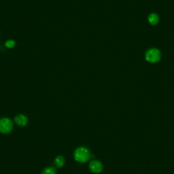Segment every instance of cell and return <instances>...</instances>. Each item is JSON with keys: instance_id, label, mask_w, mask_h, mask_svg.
I'll list each match as a JSON object with an SVG mask.
<instances>
[{"instance_id": "obj_9", "label": "cell", "mask_w": 174, "mask_h": 174, "mask_svg": "<svg viewBox=\"0 0 174 174\" xmlns=\"http://www.w3.org/2000/svg\"><path fill=\"white\" fill-rule=\"evenodd\" d=\"M15 41H13L12 40H10V41H7V42L6 43V46L8 48H12L15 46Z\"/></svg>"}, {"instance_id": "obj_1", "label": "cell", "mask_w": 174, "mask_h": 174, "mask_svg": "<svg viewBox=\"0 0 174 174\" xmlns=\"http://www.w3.org/2000/svg\"><path fill=\"white\" fill-rule=\"evenodd\" d=\"M91 154L89 150L86 147H79L75 150L74 159L77 162L85 163L89 161Z\"/></svg>"}, {"instance_id": "obj_7", "label": "cell", "mask_w": 174, "mask_h": 174, "mask_svg": "<svg viewBox=\"0 0 174 174\" xmlns=\"http://www.w3.org/2000/svg\"><path fill=\"white\" fill-rule=\"evenodd\" d=\"M54 164L57 167L61 168L65 165V159L62 156H57L54 159Z\"/></svg>"}, {"instance_id": "obj_8", "label": "cell", "mask_w": 174, "mask_h": 174, "mask_svg": "<svg viewBox=\"0 0 174 174\" xmlns=\"http://www.w3.org/2000/svg\"><path fill=\"white\" fill-rule=\"evenodd\" d=\"M56 169L53 167H48L45 168L43 170L41 174H56Z\"/></svg>"}, {"instance_id": "obj_2", "label": "cell", "mask_w": 174, "mask_h": 174, "mask_svg": "<svg viewBox=\"0 0 174 174\" xmlns=\"http://www.w3.org/2000/svg\"><path fill=\"white\" fill-rule=\"evenodd\" d=\"M161 53L157 48H150L146 53V59L148 62L152 63L158 62L161 59Z\"/></svg>"}, {"instance_id": "obj_5", "label": "cell", "mask_w": 174, "mask_h": 174, "mask_svg": "<svg viewBox=\"0 0 174 174\" xmlns=\"http://www.w3.org/2000/svg\"><path fill=\"white\" fill-rule=\"evenodd\" d=\"M15 121L16 123V124H18L20 127H25L27 123V118L25 116L23 115V114H19V115L16 116L15 118Z\"/></svg>"}, {"instance_id": "obj_4", "label": "cell", "mask_w": 174, "mask_h": 174, "mask_svg": "<svg viewBox=\"0 0 174 174\" xmlns=\"http://www.w3.org/2000/svg\"><path fill=\"white\" fill-rule=\"evenodd\" d=\"M89 169L93 173H99L103 171V167L102 163L97 160L90 161L89 163Z\"/></svg>"}, {"instance_id": "obj_3", "label": "cell", "mask_w": 174, "mask_h": 174, "mask_svg": "<svg viewBox=\"0 0 174 174\" xmlns=\"http://www.w3.org/2000/svg\"><path fill=\"white\" fill-rule=\"evenodd\" d=\"M13 124L11 120L8 118L0 119V132L2 133H8L12 130Z\"/></svg>"}, {"instance_id": "obj_6", "label": "cell", "mask_w": 174, "mask_h": 174, "mask_svg": "<svg viewBox=\"0 0 174 174\" xmlns=\"http://www.w3.org/2000/svg\"><path fill=\"white\" fill-rule=\"evenodd\" d=\"M148 21L152 25H155L159 22V16L155 13H152L148 16Z\"/></svg>"}]
</instances>
